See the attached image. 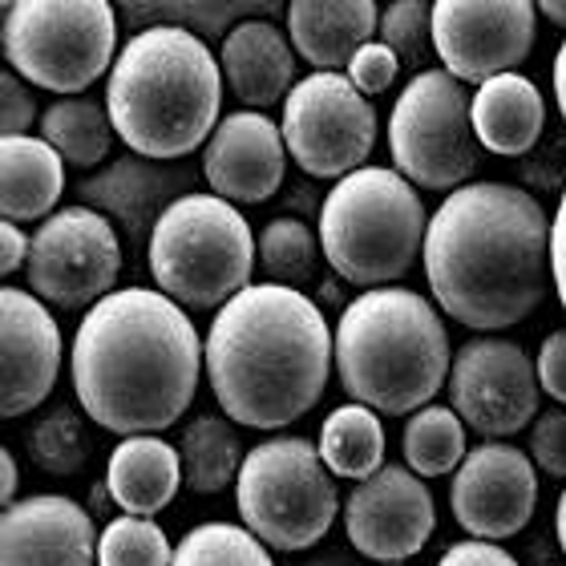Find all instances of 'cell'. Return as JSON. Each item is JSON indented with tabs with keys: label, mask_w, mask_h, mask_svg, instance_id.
I'll return each instance as SVG.
<instances>
[{
	"label": "cell",
	"mask_w": 566,
	"mask_h": 566,
	"mask_svg": "<svg viewBox=\"0 0 566 566\" xmlns=\"http://www.w3.org/2000/svg\"><path fill=\"white\" fill-rule=\"evenodd\" d=\"M65 158L41 134H12L0 142V211L12 223H33L57 211L65 195Z\"/></svg>",
	"instance_id": "cb8c5ba5"
},
{
	"label": "cell",
	"mask_w": 566,
	"mask_h": 566,
	"mask_svg": "<svg viewBox=\"0 0 566 566\" xmlns=\"http://www.w3.org/2000/svg\"><path fill=\"white\" fill-rule=\"evenodd\" d=\"M29 458L45 473L57 478H73L82 473L94 458V437L85 417L73 405H53L41 421L29 429Z\"/></svg>",
	"instance_id": "4dcf8cb0"
},
{
	"label": "cell",
	"mask_w": 566,
	"mask_h": 566,
	"mask_svg": "<svg viewBox=\"0 0 566 566\" xmlns=\"http://www.w3.org/2000/svg\"><path fill=\"white\" fill-rule=\"evenodd\" d=\"M380 41L401 57V65L424 73L433 65V0H389L380 12Z\"/></svg>",
	"instance_id": "e575fe53"
},
{
	"label": "cell",
	"mask_w": 566,
	"mask_h": 566,
	"mask_svg": "<svg viewBox=\"0 0 566 566\" xmlns=\"http://www.w3.org/2000/svg\"><path fill=\"white\" fill-rule=\"evenodd\" d=\"M227 90L248 109H268L295 90V45L268 17L235 24L219 49Z\"/></svg>",
	"instance_id": "44dd1931"
},
{
	"label": "cell",
	"mask_w": 566,
	"mask_h": 566,
	"mask_svg": "<svg viewBox=\"0 0 566 566\" xmlns=\"http://www.w3.org/2000/svg\"><path fill=\"white\" fill-rule=\"evenodd\" d=\"M555 534H558V546H563V555H566V490H563V497H558V510H555Z\"/></svg>",
	"instance_id": "7dc6e473"
},
{
	"label": "cell",
	"mask_w": 566,
	"mask_h": 566,
	"mask_svg": "<svg viewBox=\"0 0 566 566\" xmlns=\"http://www.w3.org/2000/svg\"><path fill=\"white\" fill-rule=\"evenodd\" d=\"M170 566H275L268 543L235 522H202L175 546Z\"/></svg>",
	"instance_id": "1f68e13d"
},
{
	"label": "cell",
	"mask_w": 566,
	"mask_h": 566,
	"mask_svg": "<svg viewBox=\"0 0 566 566\" xmlns=\"http://www.w3.org/2000/svg\"><path fill=\"white\" fill-rule=\"evenodd\" d=\"M29 248V292L61 312L94 307L114 292L122 272L118 227L94 207H61L41 219Z\"/></svg>",
	"instance_id": "7c38bea8"
},
{
	"label": "cell",
	"mask_w": 566,
	"mask_h": 566,
	"mask_svg": "<svg viewBox=\"0 0 566 566\" xmlns=\"http://www.w3.org/2000/svg\"><path fill=\"white\" fill-rule=\"evenodd\" d=\"M12 4H17V0H0V9H4V12H9V9H12Z\"/></svg>",
	"instance_id": "c3c4849f"
},
{
	"label": "cell",
	"mask_w": 566,
	"mask_h": 566,
	"mask_svg": "<svg viewBox=\"0 0 566 566\" xmlns=\"http://www.w3.org/2000/svg\"><path fill=\"white\" fill-rule=\"evenodd\" d=\"M109 502H114V494H109V485H106V482H97V485H94V506H90V514H106Z\"/></svg>",
	"instance_id": "bcb514c9"
},
{
	"label": "cell",
	"mask_w": 566,
	"mask_h": 566,
	"mask_svg": "<svg viewBox=\"0 0 566 566\" xmlns=\"http://www.w3.org/2000/svg\"><path fill=\"white\" fill-rule=\"evenodd\" d=\"M465 429L453 405H424L409 417L401 433V453L405 465L421 478H446L458 473V465L465 461Z\"/></svg>",
	"instance_id": "f546056e"
},
{
	"label": "cell",
	"mask_w": 566,
	"mask_h": 566,
	"mask_svg": "<svg viewBox=\"0 0 566 566\" xmlns=\"http://www.w3.org/2000/svg\"><path fill=\"white\" fill-rule=\"evenodd\" d=\"M287 4L292 0H114V9L134 33L154 29V24H178L202 41H223L235 24L275 17Z\"/></svg>",
	"instance_id": "484cf974"
},
{
	"label": "cell",
	"mask_w": 566,
	"mask_h": 566,
	"mask_svg": "<svg viewBox=\"0 0 566 566\" xmlns=\"http://www.w3.org/2000/svg\"><path fill=\"white\" fill-rule=\"evenodd\" d=\"M223 65L202 36L178 24L134 33L106 77L118 138L146 158H187L207 146L223 106Z\"/></svg>",
	"instance_id": "277c9868"
},
{
	"label": "cell",
	"mask_w": 566,
	"mask_h": 566,
	"mask_svg": "<svg viewBox=\"0 0 566 566\" xmlns=\"http://www.w3.org/2000/svg\"><path fill=\"white\" fill-rule=\"evenodd\" d=\"M555 97H558V109H563V122H566V41L558 45V57H555Z\"/></svg>",
	"instance_id": "ee69618b"
},
{
	"label": "cell",
	"mask_w": 566,
	"mask_h": 566,
	"mask_svg": "<svg viewBox=\"0 0 566 566\" xmlns=\"http://www.w3.org/2000/svg\"><path fill=\"white\" fill-rule=\"evenodd\" d=\"M453 353L437 307L413 287H368L340 312L336 373L380 417L417 413L446 385Z\"/></svg>",
	"instance_id": "5b68a950"
},
{
	"label": "cell",
	"mask_w": 566,
	"mask_h": 566,
	"mask_svg": "<svg viewBox=\"0 0 566 566\" xmlns=\"http://www.w3.org/2000/svg\"><path fill=\"white\" fill-rule=\"evenodd\" d=\"M534 4H538V12H543L546 21L566 29V0H534Z\"/></svg>",
	"instance_id": "f6af8a7d"
},
{
	"label": "cell",
	"mask_w": 566,
	"mask_h": 566,
	"mask_svg": "<svg viewBox=\"0 0 566 566\" xmlns=\"http://www.w3.org/2000/svg\"><path fill=\"white\" fill-rule=\"evenodd\" d=\"M534 33V0H433L437 57L461 82L482 85L497 73H514L531 57Z\"/></svg>",
	"instance_id": "5bb4252c"
},
{
	"label": "cell",
	"mask_w": 566,
	"mask_h": 566,
	"mask_svg": "<svg viewBox=\"0 0 566 566\" xmlns=\"http://www.w3.org/2000/svg\"><path fill=\"white\" fill-rule=\"evenodd\" d=\"M449 506L470 538H514L538 506V465L506 441H482L453 473Z\"/></svg>",
	"instance_id": "9a60e30c"
},
{
	"label": "cell",
	"mask_w": 566,
	"mask_h": 566,
	"mask_svg": "<svg viewBox=\"0 0 566 566\" xmlns=\"http://www.w3.org/2000/svg\"><path fill=\"white\" fill-rule=\"evenodd\" d=\"M433 522V494L409 465H380L373 478L356 485L344 506L348 543L377 563H401L424 551Z\"/></svg>",
	"instance_id": "2e32d148"
},
{
	"label": "cell",
	"mask_w": 566,
	"mask_h": 566,
	"mask_svg": "<svg viewBox=\"0 0 566 566\" xmlns=\"http://www.w3.org/2000/svg\"><path fill=\"white\" fill-rule=\"evenodd\" d=\"M0 344H4L0 413H33L36 405L49 401L61 373V328L41 295L24 287L0 292Z\"/></svg>",
	"instance_id": "ac0fdd59"
},
{
	"label": "cell",
	"mask_w": 566,
	"mask_h": 566,
	"mask_svg": "<svg viewBox=\"0 0 566 566\" xmlns=\"http://www.w3.org/2000/svg\"><path fill=\"white\" fill-rule=\"evenodd\" d=\"M534 368H538V385H543L546 397L566 405V328H555L546 336Z\"/></svg>",
	"instance_id": "f35d334b"
},
{
	"label": "cell",
	"mask_w": 566,
	"mask_h": 566,
	"mask_svg": "<svg viewBox=\"0 0 566 566\" xmlns=\"http://www.w3.org/2000/svg\"><path fill=\"white\" fill-rule=\"evenodd\" d=\"M551 263H555L558 304H563V312H566V187H563V199H558L555 219H551Z\"/></svg>",
	"instance_id": "60d3db41"
},
{
	"label": "cell",
	"mask_w": 566,
	"mask_h": 566,
	"mask_svg": "<svg viewBox=\"0 0 566 566\" xmlns=\"http://www.w3.org/2000/svg\"><path fill=\"white\" fill-rule=\"evenodd\" d=\"M146 263L158 292L182 307L207 312L235 300L251 283V268L260 263V239H251L248 219L223 195L190 190L158 219Z\"/></svg>",
	"instance_id": "52a82bcc"
},
{
	"label": "cell",
	"mask_w": 566,
	"mask_h": 566,
	"mask_svg": "<svg viewBox=\"0 0 566 566\" xmlns=\"http://www.w3.org/2000/svg\"><path fill=\"white\" fill-rule=\"evenodd\" d=\"M538 368L522 344L502 336H473L449 368V405L485 441L522 433L538 417Z\"/></svg>",
	"instance_id": "4fadbf2b"
},
{
	"label": "cell",
	"mask_w": 566,
	"mask_h": 566,
	"mask_svg": "<svg viewBox=\"0 0 566 566\" xmlns=\"http://www.w3.org/2000/svg\"><path fill=\"white\" fill-rule=\"evenodd\" d=\"M287 175V142L263 109L227 114L202 146V178L227 202H268Z\"/></svg>",
	"instance_id": "d6986e66"
},
{
	"label": "cell",
	"mask_w": 566,
	"mask_h": 566,
	"mask_svg": "<svg viewBox=\"0 0 566 566\" xmlns=\"http://www.w3.org/2000/svg\"><path fill=\"white\" fill-rule=\"evenodd\" d=\"M178 458H182V482L195 494H223L227 485L239 482L243 470V446L231 421L214 413H202L178 437Z\"/></svg>",
	"instance_id": "f1b7e54d"
},
{
	"label": "cell",
	"mask_w": 566,
	"mask_h": 566,
	"mask_svg": "<svg viewBox=\"0 0 566 566\" xmlns=\"http://www.w3.org/2000/svg\"><path fill=\"white\" fill-rule=\"evenodd\" d=\"M531 458L546 478H566V409H546L534 417Z\"/></svg>",
	"instance_id": "8d00e7d4"
},
{
	"label": "cell",
	"mask_w": 566,
	"mask_h": 566,
	"mask_svg": "<svg viewBox=\"0 0 566 566\" xmlns=\"http://www.w3.org/2000/svg\"><path fill=\"white\" fill-rule=\"evenodd\" d=\"M175 546L154 518L142 514H118L106 522L97 538V566H170Z\"/></svg>",
	"instance_id": "836d02e7"
},
{
	"label": "cell",
	"mask_w": 566,
	"mask_h": 566,
	"mask_svg": "<svg viewBox=\"0 0 566 566\" xmlns=\"http://www.w3.org/2000/svg\"><path fill=\"white\" fill-rule=\"evenodd\" d=\"M207 353L187 307L166 292L122 287L77 324L70 377L82 413L109 433H163L187 413Z\"/></svg>",
	"instance_id": "7a4b0ae2"
},
{
	"label": "cell",
	"mask_w": 566,
	"mask_h": 566,
	"mask_svg": "<svg viewBox=\"0 0 566 566\" xmlns=\"http://www.w3.org/2000/svg\"><path fill=\"white\" fill-rule=\"evenodd\" d=\"M429 214L401 170L360 166L336 178L319 207L324 260L356 287H385L424 255Z\"/></svg>",
	"instance_id": "8992f818"
},
{
	"label": "cell",
	"mask_w": 566,
	"mask_h": 566,
	"mask_svg": "<svg viewBox=\"0 0 566 566\" xmlns=\"http://www.w3.org/2000/svg\"><path fill=\"white\" fill-rule=\"evenodd\" d=\"M195 170L182 163H163V158H146V154H122L114 163L90 175L73 187L82 207H94L118 227L130 248L150 243L154 227L182 195L195 190Z\"/></svg>",
	"instance_id": "e0dca14e"
},
{
	"label": "cell",
	"mask_w": 566,
	"mask_h": 566,
	"mask_svg": "<svg viewBox=\"0 0 566 566\" xmlns=\"http://www.w3.org/2000/svg\"><path fill=\"white\" fill-rule=\"evenodd\" d=\"M4 61L49 94H82L114 70V0H17L4 12Z\"/></svg>",
	"instance_id": "ba28073f"
},
{
	"label": "cell",
	"mask_w": 566,
	"mask_h": 566,
	"mask_svg": "<svg viewBox=\"0 0 566 566\" xmlns=\"http://www.w3.org/2000/svg\"><path fill=\"white\" fill-rule=\"evenodd\" d=\"M106 485L114 494V506L122 514H142L154 518L158 510L175 502L178 485H182V458L178 446L163 441L154 433L122 437L106 465Z\"/></svg>",
	"instance_id": "603a6c76"
},
{
	"label": "cell",
	"mask_w": 566,
	"mask_h": 566,
	"mask_svg": "<svg viewBox=\"0 0 566 566\" xmlns=\"http://www.w3.org/2000/svg\"><path fill=\"white\" fill-rule=\"evenodd\" d=\"M41 138L53 146V150L65 158L70 166H82V170H94L97 163L109 158V146H114V118H109L106 102H94V97H57L53 106L41 109Z\"/></svg>",
	"instance_id": "4316f807"
},
{
	"label": "cell",
	"mask_w": 566,
	"mask_h": 566,
	"mask_svg": "<svg viewBox=\"0 0 566 566\" xmlns=\"http://www.w3.org/2000/svg\"><path fill=\"white\" fill-rule=\"evenodd\" d=\"M319 458L336 478H373L385 465V424L377 409L360 401L332 409L319 424Z\"/></svg>",
	"instance_id": "83f0119b"
},
{
	"label": "cell",
	"mask_w": 566,
	"mask_h": 566,
	"mask_svg": "<svg viewBox=\"0 0 566 566\" xmlns=\"http://www.w3.org/2000/svg\"><path fill=\"white\" fill-rule=\"evenodd\" d=\"M397 73H401V57H397L385 41H368V45L356 49V57L348 61V77H353V85L365 97L385 94V90L397 82Z\"/></svg>",
	"instance_id": "d590c367"
},
{
	"label": "cell",
	"mask_w": 566,
	"mask_h": 566,
	"mask_svg": "<svg viewBox=\"0 0 566 566\" xmlns=\"http://www.w3.org/2000/svg\"><path fill=\"white\" fill-rule=\"evenodd\" d=\"M473 97L449 70H424L409 77L389 118L392 166L413 187L458 190L478 170Z\"/></svg>",
	"instance_id": "30bf717a"
},
{
	"label": "cell",
	"mask_w": 566,
	"mask_h": 566,
	"mask_svg": "<svg viewBox=\"0 0 566 566\" xmlns=\"http://www.w3.org/2000/svg\"><path fill=\"white\" fill-rule=\"evenodd\" d=\"M377 0H292L287 4V36L295 53L316 70H348L356 49L377 41Z\"/></svg>",
	"instance_id": "7402d4cb"
},
{
	"label": "cell",
	"mask_w": 566,
	"mask_h": 566,
	"mask_svg": "<svg viewBox=\"0 0 566 566\" xmlns=\"http://www.w3.org/2000/svg\"><path fill=\"white\" fill-rule=\"evenodd\" d=\"M319 251H324V243H316L312 227L283 214L260 231V272L268 275V283L300 287L316 275Z\"/></svg>",
	"instance_id": "d6a6232c"
},
{
	"label": "cell",
	"mask_w": 566,
	"mask_h": 566,
	"mask_svg": "<svg viewBox=\"0 0 566 566\" xmlns=\"http://www.w3.org/2000/svg\"><path fill=\"white\" fill-rule=\"evenodd\" d=\"M235 506L243 526L272 551H307L332 531L340 494L319 446L304 437H272L243 458Z\"/></svg>",
	"instance_id": "9c48e42d"
},
{
	"label": "cell",
	"mask_w": 566,
	"mask_h": 566,
	"mask_svg": "<svg viewBox=\"0 0 566 566\" xmlns=\"http://www.w3.org/2000/svg\"><path fill=\"white\" fill-rule=\"evenodd\" d=\"M424 280L437 307L473 332L522 324L555 287L551 219L510 182H465L429 219Z\"/></svg>",
	"instance_id": "6da1fadb"
},
{
	"label": "cell",
	"mask_w": 566,
	"mask_h": 566,
	"mask_svg": "<svg viewBox=\"0 0 566 566\" xmlns=\"http://www.w3.org/2000/svg\"><path fill=\"white\" fill-rule=\"evenodd\" d=\"M389 566H397V563H389Z\"/></svg>",
	"instance_id": "681fc988"
},
{
	"label": "cell",
	"mask_w": 566,
	"mask_h": 566,
	"mask_svg": "<svg viewBox=\"0 0 566 566\" xmlns=\"http://www.w3.org/2000/svg\"><path fill=\"white\" fill-rule=\"evenodd\" d=\"M94 514L65 494H33L4 506L0 566H97Z\"/></svg>",
	"instance_id": "ffe728a7"
},
{
	"label": "cell",
	"mask_w": 566,
	"mask_h": 566,
	"mask_svg": "<svg viewBox=\"0 0 566 566\" xmlns=\"http://www.w3.org/2000/svg\"><path fill=\"white\" fill-rule=\"evenodd\" d=\"M29 248H33V239H24L21 223L4 219V227H0V272H21L24 263H29Z\"/></svg>",
	"instance_id": "b9f144b4"
},
{
	"label": "cell",
	"mask_w": 566,
	"mask_h": 566,
	"mask_svg": "<svg viewBox=\"0 0 566 566\" xmlns=\"http://www.w3.org/2000/svg\"><path fill=\"white\" fill-rule=\"evenodd\" d=\"M0 473H4V478H0V502L12 506V502H17V478H21V470H17V458H12L9 449L0 453Z\"/></svg>",
	"instance_id": "7bdbcfd3"
},
{
	"label": "cell",
	"mask_w": 566,
	"mask_h": 566,
	"mask_svg": "<svg viewBox=\"0 0 566 566\" xmlns=\"http://www.w3.org/2000/svg\"><path fill=\"white\" fill-rule=\"evenodd\" d=\"M473 130L490 154H526L546 130V102L522 73H497L473 94Z\"/></svg>",
	"instance_id": "d4e9b609"
},
{
	"label": "cell",
	"mask_w": 566,
	"mask_h": 566,
	"mask_svg": "<svg viewBox=\"0 0 566 566\" xmlns=\"http://www.w3.org/2000/svg\"><path fill=\"white\" fill-rule=\"evenodd\" d=\"M33 126H41L33 90L24 85L21 73L4 70V82H0V134L12 138V134H29Z\"/></svg>",
	"instance_id": "74e56055"
},
{
	"label": "cell",
	"mask_w": 566,
	"mask_h": 566,
	"mask_svg": "<svg viewBox=\"0 0 566 566\" xmlns=\"http://www.w3.org/2000/svg\"><path fill=\"white\" fill-rule=\"evenodd\" d=\"M283 142L304 175L344 178L377 146V109L353 77L316 70L283 97Z\"/></svg>",
	"instance_id": "8fae6325"
},
{
	"label": "cell",
	"mask_w": 566,
	"mask_h": 566,
	"mask_svg": "<svg viewBox=\"0 0 566 566\" xmlns=\"http://www.w3.org/2000/svg\"><path fill=\"white\" fill-rule=\"evenodd\" d=\"M437 566H518V558L502 551L497 543H485V538H470V543L449 546Z\"/></svg>",
	"instance_id": "ab89813d"
},
{
	"label": "cell",
	"mask_w": 566,
	"mask_h": 566,
	"mask_svg": "<svg viewBox=\"0 0 566 566\" xmlns=\"http://www.w3.org/2000/svg\"><path fill=\"white\" fill-rule=\"evenodd\" d=\"M202 353L214 401L231 421L283 429L328 389L336 332L300 287L248 283L219 307Z\"/></svg>",
	"instance_id": "3957f363"
}]
</instances>
